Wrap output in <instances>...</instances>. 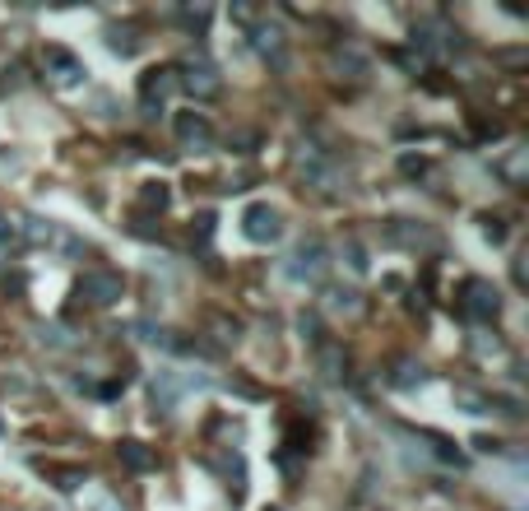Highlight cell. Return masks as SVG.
Wrapping results in <instances>:
<instances>
[]
</instances>
